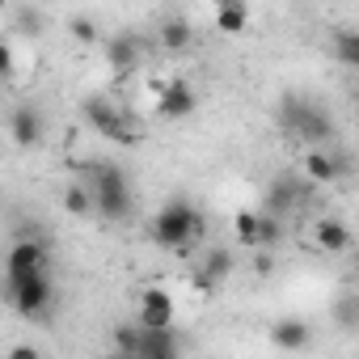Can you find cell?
<instances>
[{
  "instance_id": "5",
  "label": "cell",
  "mask_w": 359,
  "mask_h": 359,
  "mask_svg": "<svg viewBox=\"0 0 359 359\" xmlns=\"http://www.w3.org/2000/svg\"><path fill=\"white\" fill-rule=\"evenodd\" d=\"M81 114H85V123H89L97 135H106V140H114V144H135V140H140V131L127 127V114H123L106 93H89V97L81 102Z\"/></svg>"
},
{
  "instance_id": "20",
  "label": "cell",
  "mask_w": 359,
  "mask_h": 359,
  "mask_svg": "<svg viewBox=\"0 0 359 359\" xmlns=\"http://www.w3.org/2000/svg\"><path fill=\"white\" fill-rule=\"evenodd\" d=\"M140 334H144V325H140V321H135V325H114L110 342H114V351H118V355L140 359Z\"/></svg>"
},
{
  "instance_id": "31",
  "label": "cell",
  "mask_w": 359,
  "mask_h": 359,
  "mask_svg": "<svg viewBox=\"0 0 359 359\" xmlns=\"http://www.w3.org/2000/svg\"><path fill=\"white\" fill-rule=\"evenodd\" d=\"M216 5H224V0H216Z\"/></svg>"
},
{
  "instance_id": "13",
  "label": "cell",
  "mask_w": 359,
  "mask_h": 359,
  "mask_svg": "<svg viewBox=\"0 0 359 359\" xmlns=\"http://www.w3.org/2000/svg\"><path fill=\"white\" fill-rule=\"evenodd\" d=\"M47 262H51L47 241H43V237H22V241H13V250H9V258H5V271H39V266H47Z\"/></svg>"
},
{
  "instance_id": "2",
  "label": "cell",
  "mask_w": 359,
  "mask_h": 359,
  "mask_svg": "<svg viewBox=\"0 0 359 359\" xmlns=\"http://www.w3.org/2000/svg\"><path fill=\"white\" fill-rule=\"evenodd\" d=\"M89 191H93V216H102V224H123L135 212L131 199V182L114 161H97L89 165Z\"/></svg>"
},
{
  "instance_id": "18",
  "label": "cell",
  "mask_w": 359,
  "mask_h": 359,
  "mask_svg": "<svg viewBox=\"0 0 359 359\" xmlns=\"http://www.w3.org/2000/svg\"><path fill=\"white\" fill-rule=\"evenodd\" d=\"M330 317H334V325L355 334L359 330V292H338L334 304H330Z\"/></svg>"
},
{
  "instance_id": "16",
  "label": "cell",
  "mask_w": 359,
  "mask_h": 359,
  "mask_svg": "<svg viewBox=\"0 0 359 359\" xmlns=\"http://www.w3.org/2000/svg\"><path fill=\"white\" fill-rule=\"evenodd\" d=\"M191 43H195V26H191L187 18H165V22H161V47H165L169 55L187 51Z\"/></svg>"
},
{
  "instance_id": "29",
  "label": "cell",
  "mask_w": 359,
  "mask_h": 359,
  "mask_svg": "<svg viewBox=\"0 0 359 359\" xmlns=\"http://www.w3.org/2000/svg\"><path fill=\"white\" fill-rule=\"evenodd\" d=\"M355 118H359V93H355Z\"/></svg>"
},
{
  "instance_id": "23",
  "label": "cell",
  "mask_w": 359,
  "mask_h": 359,
  "mask_svg": "<svg viewBox=\"0 0 359 359\" xmlns=\"http://www.w3.org/2000/svg\"><path fill=\"white\" fill-rule=\"evenodd\" d=\"M68 34H72L81 47H93V43H102V30H97V22H93V18H85V13L68 22Z\"/></svg>"
},
{
  "instance_id": "1",
  "label": "cell",
  "mask_w": 359,
  "mask_h": 359,
  "mask_svg": "<svg viewBox=\"0 0 359 359\" xmlns=\"http://www.w3.org/2000/svg\"><path fill=\"white\" fill-rule=\"evenodd\" d=\"M208 237V220H203V212L191 203V199H169L156 216H152V241L161 245V250H191L195 241H203Z\"/></svg>"
},
{
  "instance_id": "27",
  "label": "cell",
  "mask_w": 359,
  "mask_h": 359,
  "mask_svg": "<svg viewBox=\"0 0 359 359\" xmlns=\"http://www.w3.org/2000/svg\"><path fill=\"white\" fill-rule=\"evenodd\" d=\"M9 359H39V351H34V346H13Z\"/></svg>"
},
{
  "instance_id": "9",
  "label": "cell",
  "mask_w": 359,
  "mask_h": 359,
  "mask_svg": "<svg viewBox=\"0 0 359 359\" xmlns=\"http://www.w3.org/2000/svg\"><path fill=\"white\" fill-rule=\"evenodd\" d=\"M182 346L187 342L177 338L173 325H144V334H140V359H173V355H182Z\"/></svg>"
},
{
  "instance_id": "7",
  "label": "cell",
  "mask_w": 359,
  "mask_h": 359,
  "mask_svg": "<svg viewBox=\"0 0 359 359\" xmlns=\"http://www.w3.org/2000/svg\"><path fill=\"white\" fill-rule=\"evenodd\" d=\"M9 135H13V144L18 148H39L43 140H47V123H43V110L34 106V102H22V106H13L9 110Z\"/></svg>"
},
{
  "instance_id": "10",
  "label": "cell",
  "mask_w": 359,
  "mask_h": 359,
  "mask_svg": "<svg viewBox=\"0 0 359 359\" xmlns=\"http://www.w3.org/2000/svg\"><path fill=\"white\" fill-rule=\"evenodd\" d=\"M304 177H313L317 187H334L338 177H346V161H342V152L309 148V152H304Z\"/></svg>"
},
{
  "instance_id": "28",
  "label": "cell",
  "mask_w": 359,
  "mask_h": 359,
  "mask_svg": "<svg viewBox=\"0 0 359 359\" xmlns=\"http://www.w3.org/2000/svg\"><path fill=\"white\" fill-rule=\"evenodd\" d=\"M0 68H5V76H13V51H5V55H0Z\"/></svg>"
},
{
  "instance_id": "14",
  "label": "cell",
  "mask_w": 359,
  "mask_h": 359,
  "mask_svg": "<svg viewBox=\"0 0 359 359\" xmlns=\"http://www.w3.org/2000/svg\"><path fill=\"white\" fill-rule=\"evenodd\" d=\"M135 321H144V325H173V296L165 287H144Z\"/></svg>"
},
{
  "instance_id": "8",
  "label": "cell",
  "mask_w": 359,
  "mask_h": 359,
  "mask_svg": "<svg viewBox=\"0 0 359 359\" xmlns=\"http://www.w3.org/2000/svg\"><path fill=\"white\" fill-rule=\"evenodd\" d=\"M195 106H199V93H195L187 81H169V85L156 89V118H169V123L191 118Z\"/></svg>"
},
{
  "instance_id": "11",
  "label": "cell",
  "mask_w": 359,
  "mask_h": 359,
  "mask_svg": "<svg viewBox=\"0 0 359 359\" xmlns=\"http://www.w3.org/2000/svg\"><path fill=\"white\" fill-rule=\"evenodd\" d=\"M102 55H106V64L123 76V72H131L140 60H144V43H140V34H131V30H123V34H114V39H106V47H102Z\"/></svg>"
},
{
  "instance_id": "26",
  "label": "cell",
  "mask_w": 359,
  "mask_h": 359,
  "mask_svg": "<svg viewBox=\"0 0 359 359\" xmlns=\"http://www.w3.org/2000/svg\"><path fill=\"white\" fill-rule=\"evenodd\" d=\"M271 271H275V250L258 245V250H254V275H262V279H266Z\"/></svg>"
},
{
  "instance_id": "19",
  "label": "cell",
  "mask_w": 359,
  "mask_h": 359,
  "mask_svg": "<svg viewBox=\"0 0 359 359\" xmlns=\"http://www.w3.org/2000/svg\"><path fill=\"white\" fill-rule=\"evenodd\" d=\"M64 212L68 216H93V191H89V182H72L64 191Z\"/></svg>"
},
{
  "instance_id": "25",
  "label": "cell",
  "mask_w": 359,
  "mask_h": 359,
  "mask_svg": "<svg viewBox=\"0 0 359 359\" xmlns=\"http://www.w3.org/2000/svg\"><path fill=\"white\" fill-rule=\"evenodd\" d=\"M18 30L30 34V39H39L43 34V13L39 9H18Z\"/></svg>"
},
{
  "instance_id": "30",
  "label": "cell",
  "mask_w": 359,
  "mask_h": 359,
  "mask_svg": "<svg viewBox=\"0 0 359 359\" xmlns=\"http://www.w3.org/2000/svg\"><path fill=\"white\" fill-rule=\"evenodd\" d=\"M355 275H359V254H355Z\"/></svg>"
},
{
  "instance_id": "15",
  "label": "cell",
  "mask_w": 359,
  "mask_h": 359,
  "mask_svg": "<svg viewBox=\"0 0 359 359\" xmlns=\"http://www.w3.org/2000/svg\"><path fill=\"white\" fill-rule=\"evenodd\" d=\"M313 241H317L321 254H346V250H351V233H346V224L334 220V216H321V220L313 224Z\"/></svg>"
},
{
  "instance_id": "12",
  "label": "cell",
  "mask_w": 359,
  "mask_h": 359,
  "mask_svg": "<svg viewBox=\"0 0 359 359\" xmlns=\"http://www.w3.org/2000/svg\"><path fill=\"white\" fill-rule=\"evenodd\" d=\"M271 346H279V351H309L313 346V325L304 317H279V321H271Z\"/></svg>"
},
{
  "instance_id": "6",
  "label": "cell",
  "mask_w": 359,
  "mask_h": 359,
  "mask_svg": "<svg viewBox=\"0 0 359 359\" xmlns=\"http://www.w3.org/2000/svg\"><path fill=\"white\" fill-rule=\"evenodd\" d=\"M237 271V254L233 250H203V258H199V266H195V275H191V287L195 292H216L229 275Z\"/></svg>"
},
{
  "instance_id": "3",
  "label": "cell",
  "mask_w": 359,
  "mask_h": 359,
  "mask_svg": "<svg viewBox=\"0 0 359 359\" xmlns=\"http://www.w3.org/2000/svg\"><path fill=\"white\" fill-rule=\"evenodd\" d=\"M5 304L26 321H47V313L55 304L51 271L47 266H39V271H5Z\"/></svg>"
},
{
  "instance_id": "4",
  "label": "cell",
  "mask_w": 359,
  "mask_h": 359,
  "mask_svg": "<svg viewBox=\"0 0 359 359\" xmlns=\"http://www.w3.org/2000/svg\"><path fill=\"white\" fill-rule=\"evenodd\" d=\"M279 127L292 131L296 140H304L309 148L334 140V118L321 102H313L309 93H283L279 97Z\"/></svg>"
},
{
  "instance_id": "17",
  "label": "cell",
  "mask_w": 359,
  "mask_h": 359,
  "mask_svg": "<svg viewBox=\"0 0 359 359\" xmlns=\"http://www.w3.org/2000/svg\"><path fill=\"white\" fill-rule=\"evenodd\" d=\"M245 26H250V5L245 0H224L216 9V30L220 34H241Z\"/></svg>"
},
{
  "instance_id": "22",
  "label": "cell",
  "mask_w": 359,
  "mask_h": 359,
  "mask_svg": "<svg viewBox=\"0 0 359 359\" xmlns=\"http://www.w3.org/2000/svg\"><path fill=\"white\" fill-rule=\"evenodd\" d=\"M334 55H338L346 68H359V34H355V30H338V34H334Z\"/></svg>"
},
{
  "instance_id": "24",
  "label": "cell",
  "mask_w": 359,
  "mask_h": 359,
  "mask_svg": "<svg viewBox=\"0 0 359 359\" xmlns=\"http://www.w3.org/2000/svg\"><path fill=\"white\" fill-rule=\"evenodd\" d=\"M279 241H283V220L266 212V216H262V229H258V245H266V250H275Z\"/></svg>"
},
{
  "instance_id": "21",
  "label": "cell",
  "mask_w": 359,
  "mask_h": 359,
  "mask_svg": "<svg viewBox=\"0 0 359 359\" xmlns=\"http://www.w3.org/2000/svg\"><path fill=\"white\" fill-rule=\"evenodd\" d=\"M237 241L245 245V250H258V229H262V216L258 212H237Z\"/></svg>"
}]
</instances>
